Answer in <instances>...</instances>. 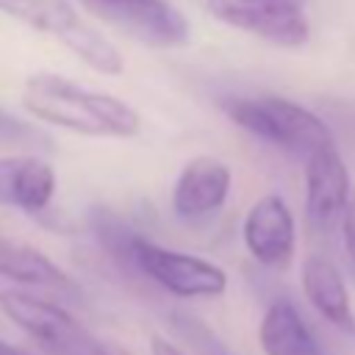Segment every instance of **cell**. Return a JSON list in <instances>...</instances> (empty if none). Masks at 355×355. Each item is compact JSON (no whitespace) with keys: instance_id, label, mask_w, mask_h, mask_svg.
<instances>
[{"instance_id":"6da1fadb","label":"cell","mask_w":355,"mask_h":355,"mask_svg":"<svg viewBox=\"0 0 355 355\" xmlns=\"http://www.w3.org/2000/svg\"><path fill=\"white\" fill-rule=\"evenodd\" d=\"M22 105L39 122L94 139H133L141 116L125 100L80 86L55 72H36L22 83Z\"/></svg>"},{"instance_id":"7a4b0ae2","label":"cell","mask_w":355,"mask_h":355,"mask_svg":"<svg viewBox=\"0 0 355 355\" xmlns=\"http://www.w3.org/2000/svg\"><path fill=\"white\" fill-rule=\"evenodd\" d=\"M219 108L239 128L302 161L316 150L336 144L322 116L286 97H225Z\"/></svg>"},{"instance_id":"3957f363","label":"cell","mask_w":355,"mask_h":355,"mask_svg":"<svg viewBox=\"0 0 355 355\" xmlns=\"http://www.w3.org/2000/svg\"><path fill=\"white\" fill-rule=\"evenodd\" d=\"M0 11L39 33L53 36L100 75L116 78L125 69V58L116 44L92 28L69 0H0Z\"/></svg>"},{"instance_id":"277c9868","label":"cell","mask_w":355,"mask_h":355,"mask_svg":"<svg viewBox=\"0 0 355 355\" xmlns=\"http://www.w3.org/2000/svg\"><path fill=\"white\" fill-rule=\"evenodd\" d=\"M128 252L133 266L158 283L164 291L194 300V297H219L227 288V275L216 263L191 255V252H178L169 247H161L155 241H147L141 236L128 239Z\"/></svg>"},{"instance_id":"5b68a950","label":"cell","mask_w":355,"mask_h":355,"mask_svg":"<svg viewBox=\"0 0 355 355\" xmlns=\"http://www.w3.org/2000/svg\"><path fill=\"white\" fill-rule=\"evenodd\" d=\"M80 8L103 25L147 44L183 47L191 39L186 14L169 0H78Z\"/></svg>"},{"instance_id":"8992f818","label":"cell","mask_w":355,"mask_h":355,"mask_svg":"<svg viewBox=\"0 0 355 355\" xmlns=\"http://www.w3.org/2000/svg\"><path fill=\"white\" fill-rule=\"evenodd\" d=\"M0 308L47 355H94L97 341H92L83 324L53 300H42L22 288H8L0 294Z\"/></svg>"},{"instance_id":"52a82bcc","label":"cell","mask_w":355,"mask_h":355,"mask_svg":"<svg viewBox=\"0 0 355 355\" xmlns=\"http://www.w3.org/2000/svg\"><path fill=\"white\" fill-rule=\"evenodd\" d=\"M205 8L222 25L277 47L294 50L311 39L305 0H205Z\"/></svg>"},{"instance_id":"ba28073f","label":"cell","mask_w":355,"mask_h":355,"mask_svg":"<svg viewBox=\"0 0 355 355\" xmlns=\"http://www.w3.org/2000/svg\"><path fill=\"white\" fill-rule=\"evenodd\" d=\"M349 197V169L336 144L305 158V219L313 230L327 233L336 222H341Z\"/></svg>"},{"instance_id":"9c48e42d","label":"cell","mask_w":355,"mask_h":355,"mask_svg":"<svg viewBox=\"0 0 355 355\" xmlns=\"http://www.w3.org/2000/svg\"><path fill=\"white\" fill-rule=\"evenodd\" d=\"M241 239L252 261L266 269H286L294 258L297 227L294 214L280 194H263L244 216Z\"/></svg>"},{"instance_id":"30bf717a","label":"cell","mask_w":355,"mask_h":355,"mask_svg":"<svg viewBox=\"0 0 355 355\" xmlns=\"http://www.w3.org/2000/svg\"><path fill=\"white\" fill-rule=\"evenodd\" d=\"M233 189V172L214 155H194L183 164L172 186V211L183 222H200L216 214Z\"/></svg>"},{"instance_id":"8fae6325","label":"cell","mask_w":355,"mask_h":355,"mask_svg":"<svg viewBox=\"0 0 355 355\" xmlns=\"http://www.w3.org/2000/svg\"><path fill=\"white\" fill-rule=\"evenodd\" d=\"M0 277H8L28 288H42L67 300H80L83 291L69 272H64L50 255L31 241L0 233Z\"/></svg>"},{"instance_id":"7c38bea8","label":"cell","mask_w":355,"mask_h":355,"mask_svg":"<svg viewBox=\"0 0 355 355\" xmlns=\"http://www.w3.org/2000/svg\"><path fill=\"white\" fill-rule=\"evenodd\" d=\"M55 197V169L39 155H0V205L39 214Z\"/></svg>"},{"instance_id":"4fadbf2b","label":"cell","mask_w":355,"mask_h":355,"mask_svg":"<svg viewBox=\"0 0 355 355\" xmlns=\"http://www.w3.org/2000/svg\"><path fill=\"white\" fill-rule=\"evenodd\" d=\"M300 280H302V294L311 302V308L322 319H327L333 327L355 336V311H352L349 288H347L341 269L324 255H305Z\"/></svg>"},{"instance_id":"5bb4252c","label":"cell","mask_w":355,"mask_h":355,"mask_svg":"<svg viewBox=\"0 0 355 355\" xmlns=\"http://www.w3.org/2000/svg\"><path fill=\"white\" fill-rule=\"evenodd\" d=\"M258 341L263 355H322L302 313L286 297L272 300L263 311V319L258 324Z\"/></svg>"},{"instance_id":"9a60e30c","label":"cell","mask_w":355,"mask_h":355,"mask_svg":"<svg viewBox=\"0 0 355 355\" xmlns=\"http://www.w3.org/2000/svg\"><path fill=\"white\" fill-rule=\"evenodd\" d=\"M172 322H175V330L191 341L202 355H233L225 341H219V336L214 330H208L197 316H189V313H172Z\"/></svg>"},{"instance_id":"2e32d148","label":"cell","mask_w":355,"mask_h":355,"mask_svg":"<svg viewBox=\"0 0 355 355\" xmlns=\"http://www.w3.org/2000/svg\"><path fill=\"white\" fill-rule=\"evenodd\" d=\"M28 139H36V130L0 108V141H28Z\"/></svg>"},{"instance_id":"e0dca14e","label":"cell","mask_w":355,"mask_h":355,"mask_svg":"<svg viewBox=\"0 0 355 355\" xmlns=\"http://www.w3.org/2000/svg\"><path fill=\"white\" fill-rule=\"evenodd\" d=\"M341 230H344V252H347V266L355 277V189L347 202V211L341 216Z\"/></svg>"},{"instance_id":"ac0fdd59","label":"cell","mask_w":355,"mask_h":355,"mask_svg":"<svg viewBox=\"0 0 355 355\" xmlns=\"http://www.w3.org/2000/svg\"><path fill=\"white\" fill-rule=\"evenodd\" d=\"M150 352H153V355H186L178 344H172V341L164 338V336H153V341H150Z\"/></svg>"},{"instance_id":"d6986e66","label":"cell","mask_w":355,"mask_h":355,"mask_svg":"<svg viewBox=\"0 0 355 355\" xmlns=\"http://www.w3.org/2000/svg\"><path fill=\"white\" fill-rule=\"evenodd\" d=\"M94 355H130L125 347L114 344V341H97L94 344Z\"/></svg>"},{"instance_id":"ffe728a7","label":"cell","mask_w":355,"mask_h":355,"mask_svg":"<svg viewBox=\"0 0 355 355\" xmlns=\"http://www.w3.org/2000/svg\"><path fill=\"white\" fill-rule=\"evenodd\" d=\"M0 355H31V352H25V349H19V347H14V344L0 338Z\"/></svg>"}]
</instances>
